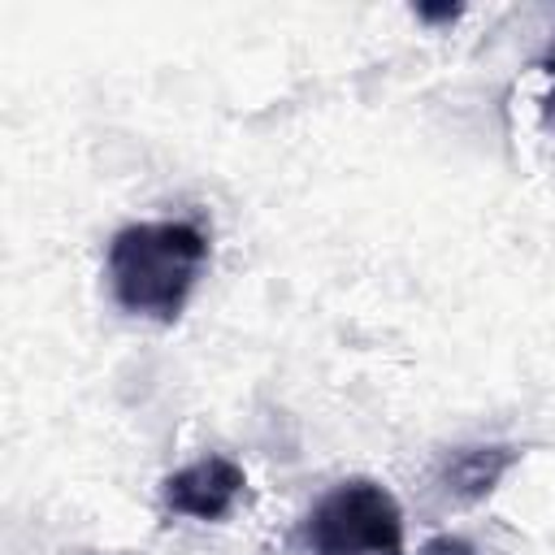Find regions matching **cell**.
<instances>
[{
  "label": "cell",
  "mask_w": 555,
  "mask_h": 555,
  "mask_svg": "<svg viewBox=\"0 0 555 555\" xmlns=\"http://www.w3.org/2000/svg\"><path fill=\"white\" fill-rule=\"evenodd\" d=\"M208 264V238L191 221H134L121 225L104 256V278L130 317L178 321L199 273Z\"/></svg>",
  "instance_id": "1"
},
{
  "label": "cell",
  "mask_w": 555,
  "mask_h": 555,
  "mask_svg": "<svg viewBox=\"0 0 555 555\" xmlns=\"http://www.w3.org/2000/svg\"><path fill=\"white\" fill-rule=\"evenodd\" d=\"M308 555H408L399 499L369 477L325 490L304 520Z\"/></svg>",
  "instance_id": "2"
},
{
  "label": "cell",
  "mask_w": 555,
  "mask_h": 555,
  "mask_svg": "<svg viewBox=\"0 0 555 555\" xmlns=\"http://www.w3.org/2000/svg\"><path fill=\"white\" fill-rule=\"evenodd\" d=\"M247 490V477L225 455H199L165 477V507L191 520H225Z\"/></svg>",
  "instance_id": "3"
},
{
  "label": "cell",
  "mask_w": 555,
  "mask_h": 555,
  "mask_svg": "<svg viewBox=\"0 0 555 555\" xmlns=\"http://www.w3.org/2000/svg\"><path fill=\"white\" fill-rule=\"evenodd\" d=\"M516 460H520V451H516L512 442H473V447H455V451L438 464L434 481H438V490H442L447 499H455V503H481L486 494L499 490V481L516 468Z\"/></svg>",
  "instance_id": "4"
},
{
  "label": "cell",
  "mask_w": 555,
  "mask_h": 555,
  "mask_svg": "<svg viewBox=\"0 0 555 555\" xmlns=\"http://www.w3.org/2000/svg\"><path fill=\"white\" fill-rule=\"evenodd\" d=\"M421 555H477V546H473V542H464V538L442 533V538H429V542L421 546Z\"/></svg>",
  "instance_id": "5"
},
{
  "label": "cell",
  "mask_w": 555,
  "mask_h": 555,
  "mask_svg": "<svg viewBox=\"0 0 555 555\" xmlns=\"http://www.w3.org/2000/svg\"><path fill=\"white\" fill-rule=\"evenodd\" d=\"M542 69H546V78H551V95H546V113L555 117V43H551V52L542 56Z\"/></svg>",
  "instance_id": "6"
},
{
  "label": "cell",
  "mask_w": 555,
  "mask_h": 555,
  "mask_svg": "<svg viewBox=\"0 0 555 555\" xmlns=\"http://www.w3.org/2000/svg\"><path fill=\"white\" fill-rule=\"evenodd\" d=\"M460 9H421V17H429V22H438V17H455Z\"/></svg>",
  "instance_id": "7"
}]
</instances>
